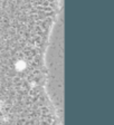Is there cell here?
<instances>
[{
    "label": "cell",
    "instance_id": "cell-1",
    "mask_svg": "<svg viewBox=\"0 0 114 125\" xmlns=\"http://www.w3.org/2000/svg\"><path fill=\"white\" fill-rule=\"evenodd\" d=\"M54 36L48 49V73H49V91L56 107L63 108L64 103V46H63V28L56 26Z\"/></svg>",
    "mask_w": 114,
    "mask_h": 125
}]
</instances>
